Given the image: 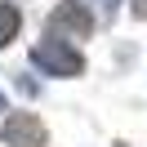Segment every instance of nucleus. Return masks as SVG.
<instances>
[{
  "label": "nucleus",
  "instance_id": "1",
  "mask_svg": "<svg viewBox=\"0 0 147 147\" xmlns=\"http://www.w3.org/2000/svg\"><path fill=\"white\" fill-rule=\"evenodd\" d=\"M31 63L36 67H45L49 76H80L85 71V58L76 54L67 40H58V36H45L36 49H31Z\"/></svg>",
  "mask_w": 147,
  "mask_h": 147
},
{
  "label": "nucleus",
  "instance_id": "2",
  "mask_svg": "<svg viewBox=\"0 0 147 147\" xmlns=\"http://www.w3.org/2000/svg\"><path fill=\"white\" fill-rule=\"evenodd\" d=\"M58 31H71L76 40H85L94 31V18L89 9H85V0H63L54 9V18H49V36H58Z\"/></svg>",
  "mask_w": 147,
  "mask_h": 147
},
{
  "label": "nucleus",
  "instance_id": "3",
  "mask_svg": "<svg viewBox=\"0 0 147 147\" xmlns=\"http://www.w3.org/2000/svg\"><path fill=\"white\" fill-rule=\"evenodd\" d=\"M0 134H5L9 147H45V125H40V116H31V111H13Z\"/></svg>",
  "mask_w": 147,
  "mask_h": 147
},
{
  "label": "nucleus",
  "instance_id": "4",
  "mask_svg": "<svg viewBox=\"0 0 147 147\" xmlns=\"http://www.w3.org/2000/svg\"><path fill=\"white\" fill-rule=\"evenodd\" d=\"M18 27H22V13H18V5H5V0H0V49H5L13 36H18Z\"/></svg>",
  "mask_w": 147,
  "mask_h": 147
},
{
  "label": "nucleus",
  "instance_id": "5",
  "mask_svg": "<svg viewBox=\"0 0 147 147\" xmlns=\"http://www.w3.org/2000/svg\"><path fill=\"white\" fill-rule=\"evenodd\" d=\"M134 18H147V0H134Z\"/></svg>",
  "mask_w": 147,
  "mask_h": 147
},
{
  "label": "nucleus",
  "instance_id": "6",
  "mask_svg": "<svg viewBox=\"0 0 147 147\" xmlns=\"http://www.w3.org/2000/svg\"><path fill=\"white\" fill-rule=\"evenodd\" d=\"M98 9H102V13H111V9H116V0H98Z\"/></svg>",
  "mask_w": 147,
  "mask_h": 147
},
{
  "label": "nucleus",
  "instance_id": "7",
  "mask_svg": "<svg viewBox=\"0 0 147 147\" xmlns=\"http://www.w3.org/2000/svg\"><path fill=\"white\" fill-rule=\"evenodd\" d=\"M0 111H5V94H0Z\"/></svg>",
  "mask_w": 147,
  "mask_h": 147
}]
</instances>
